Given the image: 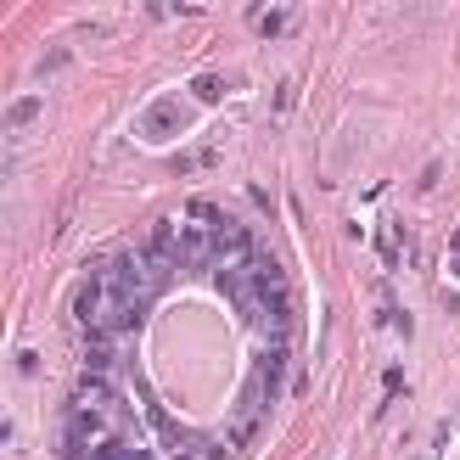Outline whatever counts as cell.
I'll list each match as a JSON object with an SVG mask.
<instances>
[{
  "label": "cell",
  "instance_id": "1",
  "mask_svg": "<svg viewBox=\"0 0 460 460\" xmlns=\"http://www.w3.org/2000/svg\"><path fill=\"white\" fill-rule=\"evenodd\" d=\"M214 259H219V230L197 225V219L174 225V264L180 270H208Z\"/></svg>",
  "mask_w": 460,
  "mask_h": 460
},
{
  "label": "cell",
  "instance_id": "2",
  "mask_svg": "<svg viewBox=\"0 0 460 460\" xmlns=\"http://www.w3.org/2000/svg\"><path fill=\"white\" fill-rule=\"evenodd\" d=\"M186 119H191V107L169 96V102H152L141 119H135V135H141L146 146H164L169 135H180V124H186Z\"/></svg>",
  "mask_w": 460,
  "mask_h": 460
},
{
  "label": "cell",
  "instance_id": "3",
  "mask_svg": "<svg viewBox=\"0 0 460 460\" xmlns=\"http://www.w3.org/2000/svg\"><path fill=\"white\" fill-rule=\"evenodd\" d=\"M252 259H259L252 236H247L242 225H225L219 230V270H252Z\"/></svg>",
  "mask_w": 460,
  "mask_h": 460
},
{
  "label": "cell",
  "instance_id": "4",
  "mask_svg": "<svg viewBox=\"0 0 460 460\" xmlns=\"http://www.w3.org/2000/svg\"><path fill=\"white\" fill-rule=\"evenodd\" d=\"M107 404H112V387H107V376H102V371H84V376L74 382V410H96V416H102Z\"/></svg>",
  "mask_w": 460,
  "mask_h": 460
},
{
  "label": "cell",
  "instance_id": "5",
  "mask_svg": "<svg viewBox=\"0 0 460 460\" xmlns=\"http://www.w3.org/2000/svg\"><path fill=\"white\" fill-rule=\"evenodd\" d=\"M90 460H152V455H141V449L124 444V438H102L96 449H90Z\"/></svg>",
  "mask_w": 460,
  "mask_h": 460
},
{
  "label": "cell",
  "instance_id": "6",
  "mask_svg": "<svg viewBox=\"0 0 460 460\" xmlns=\"http://www.w3.org/2000/svg\"><path fill=\"white\" fill-rule=\"evenodd\" d=\"M186 219L208 225V230H225V219H219V208H214V202H191V208H186Z\"/></svg>",
  "mask_w": 460,
  "mask_h": 460
},
{
  "label": "cell",
  "instance_id": "7",
  "mask_svg": "<svg viewBox=\"0 0 460 460\" xmlns=\"http://www.w3.org/2000/svg\"><path fill=\"white\" fill-rule=\"evenodd\" d=\"M191 96H197V102H219V96H225V79H214V74H202V79L191 84Z\"/></svg>",
  "mask_w": 460,
  "mask_h": 460
},
{
  "label": "cell",
  "instance_id": "8",
  "mask_svg": "<svg viewBox=\"0 0 460 460\" xmlns=\"http://www.w3.org/2000/svg\"><path fill=\"white\" fill-rule=\"evenodd\" d=\"M34 112H40V102H34V96H29V102H17V107L6 112V129H17V124H29Z\"/></svg>",
  "mask_w": 460,
  "mask_h": 460
},
{
  "label": "cell",
  "instance_id": "9",
  "mask_svg": "<svg viewBox=\"0 0 460 460\" xmlns=\"http://www.w3.org/2000/svg\"><path fill=\"white\" fill-rule=\"evenodd\" d=\"M449 275L460 281V230H455V259H449Z\"/></svg>",
  "mask_w": 460,
  "mask_h": 460
}]
</instances>
